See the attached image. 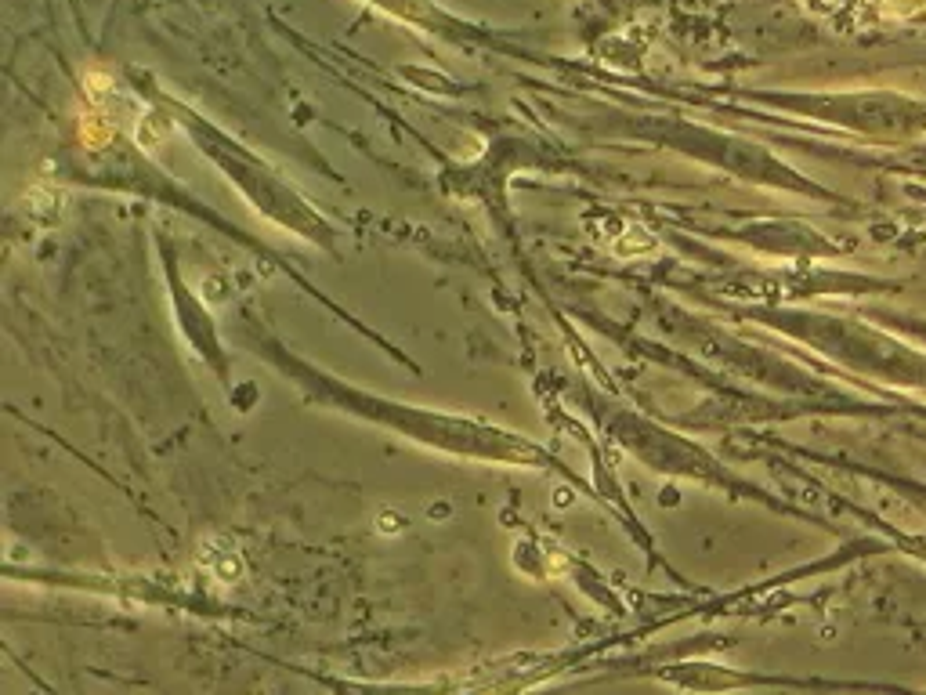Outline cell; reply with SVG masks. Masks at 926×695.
Instances as JSON below:
<instances>
[{"label":"cell","instance_id":"6da1fadb","mask_svg":"<svg viewBox=\"0 0 926 695\" xmlns=\"http://www.w3.org/2000/svg\"><path fill=\"white\" fill-rule=\"evenodd\" d=\"M109 138H113V124H109L105 116H98V113L80 116V142H84L87 149H102V145H109Z\"/></svg>","mask_w":926,"mask_h":695}]
</instances>
